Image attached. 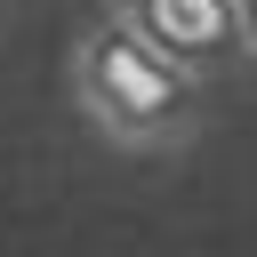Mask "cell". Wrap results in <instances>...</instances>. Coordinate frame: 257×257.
I'll use <instances>...</instances> for the list:
<instances>
[{
  "label": "cell",
  "instance_id": "6da1fadb",
  "mask_svg": "<svg viewBox=\"0 0 257 257\" xmlns=\"http://www.w3.org/2000/svg\"><path fill=\"white\" fill-rule=\"evenodd\" d=\"M88 88H96V104L112 112V120H128V128H153V120H169L177 112V72H169V56L153 48V40H137V32H104L96 48H88Z\"/></svg>",
  "mask_w": 257,
  "mask_h": 257
}]
</instances>
